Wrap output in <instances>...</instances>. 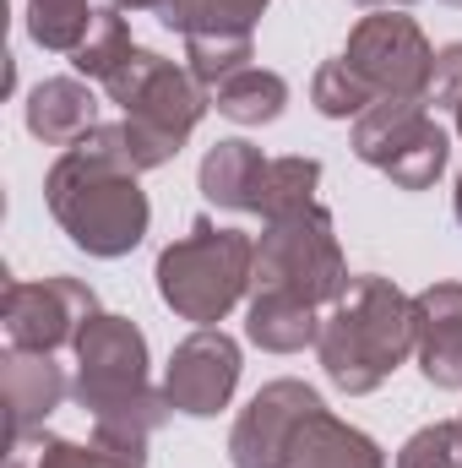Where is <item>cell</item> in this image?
Segmentation results:
<instances>
[{
    "label": "cell",
    "mask_w": 462,
    "mask_h": 468,
    "mask_svg": "<svg viewBox=\"0 0 462 468\" xmlns=\"http://www.w3.org/2000/svg\"><path fill=\"white\" fill-rule=\"evenodd\" d=\"M414 344H419L414 300L392 278L359 272L332 300V311L321 322V338H316V354H321V370L338 392L364 398L414 354Z\"/></svg>",
    "instance_id": "6da1fadb"
},
{
    "label": "cell",
    "mask_w": 462,
    "mask_h": 468,
    "mask_svg": "<svg viewBox=\"0 0 462 468\" xmlns=\"http://www.w3.org/2000/svg\"><path fill=\"white\" fill-rule=\"evenodd\" d=\"M44 202L55 213V224L71 234L77 250L88 256H131L147 234V191L136 186L131 169H120L110 158L88 153V147H66L44 180Z\"/></svg>",
    "instance_id": "7a4b0ae2"
},
{
    "label": "cell",
    "mask_w": 462,
    "mask_h": 468,
    "mask_svg": "<svg viewBox=\"0 0 462 468\" xmlns=\"http://www.w3.org/2000/svg\"><path fill=\"white\" fill-rule=\"evenodd\" d=\"M256 272V239L245 229H218L207 218H196L185 239L163 245L158 256V294L180 322L196 327H218L234 305L245 300Z\"/></svg>",
    "instance_id": "3957f363"
},
{
    "label": "cell",
    "mask_w": 462,
    "mask_h": 468,
    "mask_svg": "<svg viewBox=\"0 0 462 468\" xmlns=\"http://www.w3.org/2000/svg\"><path fill=\"white\" fill-rule=\"evenodd\" d=\"M343 289L348 261L327 207H305V213H289V218L261 229L250 294H289L305 305H332Z\"/></svg>",
    "instance_id": "277c9868"
},
{
    "label": "cell",
    "mask_w": 462,
    "mask_h": 468,
    "mask_svg": "<svg viewBox=\"0 0 462 468\" xmlns=\"http://www.w3.org/2000/svg\"><path fill=\"white\" fill-rule=\"evenodd\" d=\"M353 153L397 191H430L446 169V131L419 99H375L353 120Z\"/></svg>",
    "instance_id": "5b68a950"
},
{
    "label": "cell",
    "mask_w": 462,
    "mask_h": 468,
    "mask_svg": "<svg viewBox=\"0 0 462 468\" xmlns=\"http://www.w3.org/2000/svg\"><path fill=\"white\" fill-rule=\"evenodd\" d=\"M343 60L381 93V99H419L430 93V71H436V49L419 33L414 16H403L397 5L359 16V27L348 33Z\"/></svg>",
    "instance_id": "8992f818"
},
{
    "label": "cell",
    "mask_w": 462,
    "mask_h": 468,
    "mask_svg": "<svg viewBox=\"0 0 462 468\" xmlns=\"http://www.w3.org/2000/svg\"><path fill=\"white\" fill-rule=\"evenodd\" d=\"M104 88L125 110V120H142V125H152V131H163L174 142H185L202 125L207 104H213V93L185 66H174V60H163L152 49H131Z\"/></svg>",
    "instance_id": "52a82bcc"
},
{
    "label": "cell",
    "mask_w": 462,
    "mask_h": 468,
    "mask_svg": "<svg viewBox=\"0 0 462 468\" xmlns=\"http://www.w3.org/2000/svg\"><path fill=\"white\" fill-rule=\"evenodd\" d=\"M93 316H99V294L66 272L38 278V283H5V300H0V322H5L11 349L33 354H55L77 344Z\"/></svg>",
    "instance_id": "ba28073f"
},
{
    "label": "cell",
    "mask_w": 462,
    "mask_h": 468,
    "mask_svg": "<svg viewBox=\"0 0 462 468\" xmlns=\"http://www.w3.org/2000/svg\"><path fill=\"white\" fill-rule=\"evenodd\" d=\"M71 349H77V387L71 392L88 414H99V409L147 387V338L131 316L99 311Z\"/></svg>",
    "instance_id": "9c48e42d"
},
{
    "label": "cell",
    "mask_w": 462,
    "mask_h": 468,
    "mask_svg": "<svg viewBox=\"0 0 462 468\" xmlns=\"http://www.w3.org/2000/svg\"><path fill=\"white\" fill-rule=\"evenodd\" d=\"M321 392L283 376V381H267L234 420V436H229V458L234 468H283L299 425L310 414H321Z\"/></svg>",
    "instance_id": "30bf717a"
},
{
    "label": "cell",
    "mask_w": 462,
    "mask_h": 468,
    "mask_svg": "<svg viewBox=\"0 0 462 468\" xmlns=\"http://www.w3.org/2000/svg\"><path fill=\"white\" fill-rule=\"evenodd\" d=\"M234 387H239V344L224 327H196L180 349L169 354L163 392H169L174 414L213 420L218 409H229Z\"/></svg>",
    "instance_id": "8fae6325"
},
{
    "label": "cell",
    "mask_w": 462,
    "mask_h": 468,
    "mask_svg": "<svg viewBox=\"0 0 462 468\" xmlns=\"http://www.w3.org/2000/svg\"><path fill=\"white\" fill-rule=\"evenodd\" d=\"M414 322H419V370L430 387L462 392V283H430L414 294Z\"/></svg>",
    "instance_id": "7c38bea8"
},
{
    "label": "cell",
    "mask_w": 462,
    "mask_h": 468,
    "mask_svg": "<svg viewBox=\"0 0 462 468\" xmlns=\"http://www.w3.org/2000/svg\"><path fill=\"white\" fill-rule=\"evenodd\" d=\"M71 387H77V381H66V370L55 365V354L11 349L5 359H0V398H5L11 436L38 431V425L71 398Z\"/></svg>",
    "instance_id": "4fadbf2b"
},
{
    "label": "cell",
    "mask_w": 462,
    "mask_h": 468,
    "mask_svg": "<svg viewBox=\"0 0 462 468\" xmlns=\"http://www.w3.org/2000/svg\"><path fill=\"white\" fill-rule=\"evenodd\" d=\"M27 131L44 147H77L88 131H99V99L82 77H49L27 93Z\"/></svg>",
    "instance_id": "5bb4252c"
},
{
    "label": "cell",
    "mask_w": 462,
    "mask_h": 468,
    "mask_svg": "<svg viewBox=\"0 0 462 468\" xmlns=\"http://www.w3.org/2000/svg\"><path fill=\"white\" fill-rule=\"evenodd\" d=\"M267 164L272 158H261V147H250V142H218V147H207V158H202V197L213 202V207H229V213H256L261 207V180H267Z\"/></svg>",
    "instance_id": "9a60e30c"
},
{
    "label": "cell",
    "mask_w": 462,
    "mask_h": 468,
    "mask_svg": "<svg viewBox=\"0 0 462 468\" xmlns=\"http://www.w3.org/2000/svg\"><path fill=\"white\" fill-rule=\"evenodd\" d=\"M283 468H386V452L364 431H353V425L332 420L321 409V414H310L299 425V436H294Z\"/></svg>",
    "instance_id": "2e32d148"
},
{
    "label": "cell",
    "mask_w": 462,
    "mask_h": 468,
    "mask_svg": "<svg viewBox=\"0 0 462 468\" xmlns=\"http://www.w3.org/2000/svg\"><path fill=\"white\" fill-rule=\"evenodd\" d=\"M245 338L267 354H299L305 344L321 338V322H316V305H305V300H289V294H250Z\"/></svg>",
    "instance_id": "e0dca14e"
},
{
    "label": "cell",
    "mask_w": 462,
    "mask_h": 468,
    "mask_svg": "<svg viewBox=\"0 0 462 468\" xmlns=\"http://www.w3.org/2000/svg\"><path fill=\"white\" fill-rule=\"evenodd\" d=\"M283 104H289V82L278 71H261V66H245L229 82L213 88V110L234 125H267L283 115Z\"/></svg>",
    "instance_id": "ac0fdd59"
},
{
    "label": "cell",
    "mask_w": 462,
    "mask_h": 468,
    "mask_svg": "<svg viewBox=\"0 0 462 468\" xmlns=\"http://www.w3.org/2000/svg\"><path fill=\"white\" fill-rule=\"evenodd\" d=\"M261 11H267V0H163L158 22L180 38H191V33H250Z\"/></svg>",
    "instance_id": "d6986e66"
},
{
    "label": "cell",
    "mask_w": 462,
    "mask_h": 468,
    "mask_svg": "<svg viewBox=\"0 0 462 468\" xmlns=\"http://www.w3.org/2000/svg\"><path fill=\"white\" fill-rule=\"evenodd\" d=\"M5 468H125V463L115 452H104L99 441L77 447L66 436H49V431H22V436H11Z\"/></svg>",
    "instance_id": "ffe728a7"
},
{
    "label": "cell",
    "mask_w": 462,
    "mask_h": 468,
    "mask_svg": "<svg viewBox=\"0 0 462 468\" xmlns=\"http://www.w3.org/2000/svg\"><path fill=\"white\" fill-rule=\"evenodd\" d=\"M131 49H136V44H131V27H125V11H120V5H104V11H93V27H88V38L77 44L71 66H77V77L110 82L115 66L131 55Z\"/></svg>",
    "instance_id": "44dd1931"
},
{
    "label": "cell",
    "mask_w": 462,
    "mask_h": 468,
    "mask_svg": "<svg viewBox=\"0 0 462 468\" xmlns=\"http://www.w3.org/2000/svg\"><path fill=\"white\" fill-rule=\"evenodd\" d=\"M88 27H93V5L88 0H27V33H33L38 49L77 55Z\"/></svg>",
    "instance_id": "7402d4cb"
},
{
    "label": "cell",
    "mask_w": 462,
    "mask_h": 468,
    "mask_svg": "<svg viewBox=\"0 0 462 468\" xmlns=\"http://www.w3.org/2000/svg\"><path fill=\"white\" fill-rule=\"evenodd\" d=\"M250 66V33H191L185 38V71L213 93L234 71Z\"/></svg>",
    "instance_id": "603a6c76"
},
{
    "label": "cell",
    "mask_w": 462,
    "mask_h": 468,
    "mask_svg": "<svg viewBox=\"0 0 462 468\" xmlns=\"http://www.w3.org/2000/svg\"><path fill=\"white\" fill-rule=\"evenodd\" d=\"M375 99H381V93H375L348 60H327V66L316 71V82H310V104L327 120H359Z\"/></svg>",
    "instance_id": "cb8c5ba5"
},
{
    "label": "cell",
    "mask_w": 462,
    "mask_h": 468,
    "mask_svg": "<svg viewBox=\"0 0 462 468\" xmlns=\"http://www.w3.org/2000/svg\"><path fill=\"white\" fill-rule=\"evenodd\" d=\"M397 468H462V436L457 420H441V425H425L403 441Z\"/></svg>",
    "instance_id": "d4e9b609"
},
{
    "label": "cell",
    "mask_w": 462,
    "mask_h": 468,
    "mask_svg": "<svg viewBox=\"0 0 462 468\" xmlns=\"http://www.w3.org/2000/svg\"><path fill=\"white\" fill-rule=\"evenodd\" d=\"M457 99H462V44H446V49H436V71H430V93H425V104L452 110Z\"/></svg>",
    "instance_id": "484cf974"
},
{
    "label": "cell",
    "mask_w": 462,
    "mask_h": 468,
    "mask_svg": "<svg viewBox=\"0 0 462 468\" xmlns=\"http://www.w3.org/2000/svg\"><path fill=\"white\" fill-rule=\"evenodd\" d=\"M110 5H120V11H158L163 0H110Z\"/></svg>",
    "instance_id": "4316f807"
},
{
    "label": "cell",
    "mask_w": 462,
    "mask_h": 468,
    "mask_svg": "<svg viewBox=\"0 0 462 468\" xmlns=\"http://www.w3.org/2000/svg\"><path fill=\"white\" fill-rule=\"evenodd\" d=\"M353 5H370V11H386V5H414V0H353Z\"/></svg>",
    "instance_id": "83f0119b"
},
{
    "label": "cell",
    "mask_w": 462,
    "mask_h": 468,
    "mask_svg": "<svg viewBox=\"0 0 462 468\" xmlns=\"http://www.w3.org/2000/svg\"><path fill=\"white\" fill-rule=\"evenodd\" d=\"M452 207H457V224H462V175H457V191H452Z\"/></svg>",
    "instance_id": "f1b7e54d"
},
{
    "label": "cell",
    "mask_w": 462,
    "mask_h": 468,
    "mask_svg": "<svg viewBox=\"0 0 462 468\" xmlns=\"http://www.w3.org/2000/svg\"><path fill=\"white\" fill-rule=\"evenodd\" d=\"M452 120H457V136H462V99L452 104Z\"/></svg>",
    "instance_id": "f546056e"
},
{
    "label": "cell",
    "mask_w": 462,
    "mask_h": 468,
    "mask_svg": "<svg viewBox=\"0 0 462 468\" xmlns=\"http://www.w3.org/2000/svg\"><path fill=\"white\" fill-rule=\"evenodd\" d=\"M457 436H462V414H457Z\"/></svg>",
    "instance_id": "4dcf8cb0"
}]
</instances>
